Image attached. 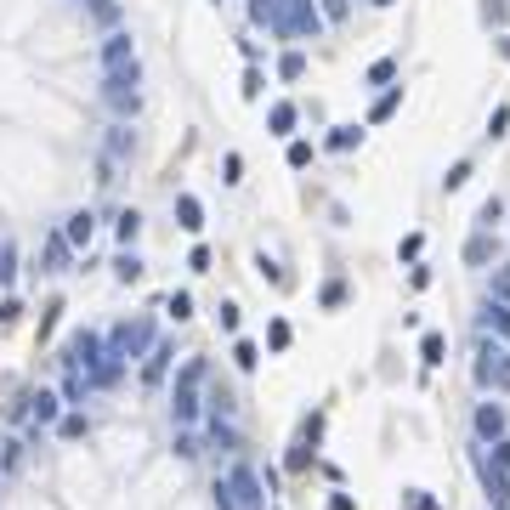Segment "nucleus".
Masks as SVG:
<instances>
[{"label": "nucleus", "mask_w": 510, "mask_h": 510, "mask_svg": "<svg viewBox=\"0 0 510 510\" xmlns=\"http://www.w3.org/2000/svg\"><path fill=\"white\" fill-rule=\"evenodd\" d=\"M318 6H323V18H329V23H346V12H352V0H318Z\"/></svg>", "instance_id": "obj_45"}, {"label": "nucleus", "mask_w": 510, "mask_h": 510, "mask_svg": "<svg viewBox=\"0 0 510 510\" xmlns=\"http://www.w3.org/2000/svg\"><path fill=\"white\" fill-rule=\"evenodd\" d=\"M119 375H125V358H119V352L108 346V358L91 368V385H119Z\"/></svg>", "instance_id": "obj_21"}, {"label": "nucleus", "mask_w": 510, "mask_h": 510, "mask_svg": "<svg viewBox=\"0 0 510 510\" xmlns=\"http://www.w3.org/2000/svg\"><path fill=\"white\" fill-rule=\"evenodd\" d=\"M136 85H142V63H125V69L102 74V102L114 108V119H125V125L136 119V108H142V91Z\"/></svg>", "instance_id": "obj_3"}, {"label": "nucleus", "mask_w": 510, "mask_h": 510, "mask_svg": "<svg viewBox=\"0 0 510 510\" xmlns=\"http://www.w3.org/2000/svg\"><path fill=\"white\" fill-rule=\"evenodd\" d=\"M397 108H403V85H392L385 97H375V108H368V125H380V119H392Z\"/></svg>", "instance_id": "obj_26"}, {"label": "nucleus", "mask_w": 510, "mask_h": 510, "mask_svg": "<svg viewBox=\"0 0 510 510\" xmlns=\"http://www.w3.org/2000/svg\"><path fill=\"white\" fill-rule=\"evenodd\" d=\"M505 125H510V108L499 102V108H493V114H488V136H505Z\"/></svg>", "instance_id": "obj_48"}, {"label": "nucleus", "mask_w": 510, "mask_h": 510, "mask_svg": "<svg viewBox=\"0 0 510 510\" xmlns=\"http://www.w3.org/2000/svg\"><path fill=\"white\" fill-rule=\"evenodd\" d=\"M57 431H63L69 442H80L85 431H91V420H85V414H63V420H57Z\"/></svg>", "instance_id": "obj_35"}, {"label": "nucleus", "mask_w": 510, "mask_h": 510, "mask_svg": "<svg viewBox=\"0 0 510 510\" xmlns=\"http://www.w3.org/2000/svg\"><path fill=\"white\" fill-rule=\"evenodd\" d=\"M233 363H239V368H255V363H261L255 340H233Z\"/></svg>", "instance_id": "obj_38"}, {"label": "nucleus", "mask_w": 510, "mask_h": 510, "mask_svg": "<svg viewBox=\"0 0 510 510\" xmlns=\"http://www.w3.org/2000/svg\"><path fill=\"white\" fill-rule=\"evenodd\" d=\"M267 346H272V352H284V346H289V323H284V318H272V329H267Z\"/></svg>", "instance_id": "obj_44"}, {"label": "nucleus", "mask_w": 510, "mask_h": 510, "mask_svg": "<svg viewBox=\"0 0 510 510\" xmlns=\"http://www.w3.org/2000/svg\"><path fill=\"white\" fill-rule=\"evenodd\" d=\"M114 278H119V284H142V255H136V250H119V255H114Z\"/></svg>", "instance_id": "obj_25"}, {"label": "nucleus", "mask_w": 510, "mask_h": 510, "mask_svg": "<svg viewBox=\"0 0 510 510\" xmlns=\"http://www.w3.org/2000/svg\"><path fill=\"white\" fill-rule=\"evenodd\" d=\"M471 182V159H459V165H448V176H442V193H459Z\"/></svg>", "instance_id": "obj_34"}, {"label": "nucleus", "mask_w": 510, "mask_h": 510, "mask_svg": "<svg viewBox=\"0 0 510 510\" xmlns=\"http://www.w3.org/2000/svg\"><path fill=\"white\" fill-rule=\"evenodd\" d=\"M85 392H91V375L69 368V375H63V403H85Z\"/></svg>", "instance_id": "obj_28"}, {"label": "nucleus", "mask_w": 510, "mask_h": 510, "mask_svg": "<svg viewBox=\"0 0 510 510\" xmlns=\"http://www.w3.org/2000/svg\"><path fill=\"white\" fill-rule=\"evenodd\" d=\"M471 425H476V437H482V448H493V442L505 437V409H499V403H476Z\"/></svg>", "instance_id": "obj_10"}, {"label": "nucleus", "mask_w": 510, "mask_h": 510, "mask_svg": "<svg viewBox=\"0 0 510 510\" xmlns=\"http://www.w3.org/2000/svg\"><path fill=\"white\" fill-rule=\"evenodd\" d=\"M205 375H210V363H205V358H188V363H182V375H176V385H170V420H176L182 431L205 414V403H198V385H205Z\"/></svg>", "instance_id": "obj_2"}, {"label": "nucleus", "mask_w": 510, "mask_h": 510, "mask_svg": "<svg viewBox=\"0 0 510 510\" xmlns=\"http://www.w3.org/2000/svg\"><path fill=\"white\" fill-rule=\"evenodd\" d=\"M493 301L510 306V267H499V261H493Z\"/></svg>", "instance_id": "obj_39"}, {"label": "nucleus", "mask_w": 510, "mask_h": 510, "mask_svg": "<svg viewBox=\"0 0 510 510\" xmlns=\"http://www.w3.org/2000/svg\"><path fill=\"white\" fill-rule=\"evenodd\" d=\"M471 465H476V482H482L488 505H493V510H510V476L488 459V448H476V454H471Z\"/></svg>", "instance_id": "obj_7"}, {"label": "nucleus", "mask_w": 510, "mask_h": 510, "mask_svg": "<svg viewBox=\"0 0 510 510\" xmlns=\"http://www.w3.org/2000/svg\"><path fill=\"white\" fill-rule=\"evenodd\" d=\"M18 318H23V306L6 295V301H0V323H18Z\"/></svg>", "instance_id": "obj_53"}, {"label": "nucleus", "mask_w": 510, "mask_h": 510, "mask_svg": "<svg viewBox=\"0 0 510 510\" xmlns=\"http://www.w3.org/2000/svg\"><path fill=\"white\" fill-rule=\"evenodd\" d=\"M420 363H425V368H442V363H448V335H437V329L420 335Z\"/></svg>", "instance_id": "obj_18"}, {"label": "nucleus", "mask_w": 510, "mask_h": 510, "mask_svg": "<svg viewBox=\"0 0 510 510\" xmlns=\"http://www.w3.org/2000/svg\"><path fill=\"white\" fill-rule=\"evenodd\" d=\"M306 74V52H284L278 57V80H301Z\"/></svg>", "instance_id": "obj_32"}, {"label": "nucleus", "mask_w": 510, "mask_h": 510, "mask_svg": "<svg viewBox=\"0 0 510 510\" xmlns=\"http://www.w3.org/2000/svg\"><path fill=\"white\" fill-rule=\"evenodd\" d=\"M170 358H176V352H170V346H165V340H159V346H153V352H148V363H142V380H148V385H159V380L170 375Z\"/></svg>", "instance_id": "obj_20"}, {"label": "nucleus", "mask_w": 510, "mask_h": 510, "mask_svg": "<svg viewBox=\"0 0 510 510\" xmlns=\"http://www.w3.org/2000/svg\"><path fill=\"white\" fill-rule=\"evenodd\" d=\"M69 255H74V244L63 239V227H57V233L45 239V250H40V272H69Z\"/></svg>", "instance_id": "obj_15"}, {"label": "nucleus", "mask_w": 510, "mask_h": 510, "mask_svg": "<svg viewBox=\"0 0 510 510\" xmlns=\"http://www.w3.org/2000/svg\"><path fill=\"white\" fill-rule=\"evenodd\" d=\"M471 375L482 392H510V346H499V340H482V352H476Z\"/></svg>", "instance_id": "obj_5"}, {"label": "nucleus", "mask_w": 510, "mask_h": 510, "mask_svg": "<svg viewBox=\"0 0 510 510\" xmlns=\"http://www.w3.org/2000/svg\"><path fill=\"white\" fill-rule=\"evenodd\" d=\"M108 346H114L119 358H148L159 340H153V323H148V318H125L114 335H108Z\"/></svg>", "instance_id": "obj_6"}, {"label": "nucleus", "mask_w": 510, "mask_h": 510, "mask_svg": "<svg viewBox=\"0 0 510 510\" xmlns=\"http://www.w3.org/2000/svg\"><path fill=\"white\" fill-rule=\"evenodd\" d=\"M488 459H493L499 471H510V437H499V442H493V454H488Z\"/></svg>", "instance_id": "obj_51"}, {"label": "nucleus", "mask_w": 510, "mask_h": 510, "mask_svg": "<svg viewBox=\"0 0 510 510\" xmlns=\"http://www.w3.org/2000/svg\"><path fill=\"white\" fill-rule=\"evenodd\" d=\"M136 153V131L125 125V119H114V125H108V148H102V159L108 165H119V159H131Z\"/></svg>", "instance_id": "obj_12"}, {"label": "nucleus", "mask_w": 510, "mask_h": 510, "mask_svg": "<svg viewBox=\"0 0 510 510\" xmlns=\"http://www.w3.org/2000/svg\"><path fill=\"white\" fill-rule=\"evenodd\" d=\"M295 119H301L295 102H272V108H267V131H272V136H289V131H295Z\"/></svg>", "instance_id": "obj_19"}, {"label": "nucleus", "mask_w": 510, "mask_h": 510, "mask_svg": "<svg viewBox=\"0 0 510 510\" xmlns=\"http://www.w3.org/2000/svg\"><path fill=\"white\" fill-rule=\"evenodd\" d=\"M312 165V142H289V170H306Z\"/></svg>", "instance_id": "obj_43"}, {"label": "nucleus", "mask_w": 510, "mask_h": 510, "mask_svg": "<svg viewBox=\"0 0 510 510\" xmlns=\"http://www.w3.org/2000/svg\"><path fill=\"white\" fill-rule=\"evenodd\" d=\"M222 182H244V159H239V153H227V159H222Z\"/></svg>", "instance_id": "obj_49"}, {"label": "nucleus", "mask_w": 510, "mask_h": 510, "mask_svg": "<svg viewBox=\"0 0 510 510\" xmlns=\"http://www.w3.org/2000/svg\"><path fill=\"white\" fill-rule=\"evenodd\" d=\"M188 267H193V272H210V250H205V244H193V255H188Z\"/></svg>", "instance_id": "obj_52"}, {"label": "nucleus", "mask_w": 510, "mask_h": 510, "mask_svg": "<svg viewBox=\"0 0 510 510\" xmlns=\"http://www.w3.org/2000/svg\"><path fill=\"white\" fill-rule=\"evenodd\" d=\"M23 403H28V420L35 425H57V414H63V397L57 392H28Z\"/></svg>", "instance_id": "obj_13"}, {"label": "nucleus", "mask_w": 510, "mask_h": 510, "mask_svg": "<svg viewBox=\"0 0 510 510\" xmlns=\"http://www.w3.org/2000/svg\"><path fill=\"white\" fill-rule=\"evenodd\" d=\"M323 306H340L346 301V278H329V284H323V295H318Z\"/></svg>", "instance_id": "obj_41"}, {"label": "nucleus", "mask_w": 510, "mask_h": 510, "mask_svg": "<svg viewBox=\"0 0 510 510\" xmlns=\"http://www.w3.org/2000/svg\"><path fill=\"white\" fill-rule=\"evenodd\" d=\"M255 267H261V278H272V284H289V278H284V267H278V261H267V255H255Z\"/></svg>", "instance_id": "obj_50"}, {"label": "nucleus", "mask_w": 510, "mask_h": 510, "mask_svg": "<svg viewBox=\"0 0 510 510\" xmlns=\"http://www.w3.org/2000/svg\"><path fill=\"white\" fill-rule=\"evenodd\" d=\"M267 482L255 476V465H239L227 471V476H215V488H210V499H215V510H267V493H261Z\"/></svg>", "instance_id": "obj_1"}, {"label": "nucleus", "mask_w": 510, "mask_h": 510, "mask_svg": "<svg viewBox=\"0 0 510 510\" xmlns=\"http://www.w3.org/2000/svg\"><path fill=\"white\" fill-rule=\"evenodd\" d=\"M102 358H108V340L91 335V329H80V335L69 340V352H63V368H80V375H91Z\"/></svg>", "instance_id": "obj_8"}, {"label": "nucleus", "mask_w": 510, "mask_h": 510, "mask_svg": "<svg viewBox=\"0 0 510 510\" xmlns=\"http://www.w3.org/2000/svg\"><path fill=\"white\" fill-rule=\"evenodd\" d=\"M323 23H329V18H323L318 0H289L272 35H278V40H318V35H323Z\"/></svg>", "instance_id": "obj_4"}, {"label": "nucleus", "mask_w": 510, "mask_h": 510, "mask_svg": "<svg viewBox=\"0 0 510 510\" xmlns=\"http://www.w3.org/2000/svg\"><path fill=\"white\" fill-rule=\"evenodd\" d=\"M493 222H505V198H488L482 215H476V227H482V233H493Z\"/></svg>", "instance_id": "obj_37"}, {"label": "nucleus", "mask_w": 510, "mask_h": 510, "mask_svg": "<svg viewBox=\"0 0 510 510\" xmlns=\"http://www.w3.org/2000/svg\"><path fill=\"white\" fill-rule=\"evenodd\" d=\"M284 6H289V0H250V23H255V28H278Z\"/></svg>", "instance_id": "obj_22"}, {"label": "nucleus", "mask_w": 510, "mask_h": 510, "mask_svg": "<svg viewBox=\"0 0 510 510\" xmlns=\"http://www.w3.org/2000/svg\"><path fill=\"white\" fill-rule=\"evenodd\" d=\"M403 510H442V505L431 499V493H420V488H409V493H403Z\"/></svg>", "instance_id": "obj_40"}, {"label": "nucleus", "mask_w": 510, "mask_h": 510, "mask_svg": "<svg viewBox=\"0 0 510 510\" xmlns=\"http://www.w3.org/2000/svg\"><path fill=\"white\" fill-rule=\"evenodd\" d=\"M363 80H368V85H392V80H397V57H380V63H368Z\"/></svg>", "instance_id": "obj_33"}, {"label": "nucleus", "mask_w": 510, "mask_h": 510, "mask_svg": "<svg viewBox=\"0 0 510 510\" xmlns=\"http://www.w3.org/2000/svg\"><path fill=\"white\" fill-rule=\"evenodd\" d=\"M210 448L215 454H239V431L222 425V414H210Z\"/></svg>", "instance_id": "obj_23"}, {"label": "nucleus", "mask_w": 510, "mask_h": 510, "mask_svg": "<svg viewBox=\"0 0 510 510\" xmlns=\"http://www.w3.org/2000/svg\"><path fill=\"white\" fill-rule=\"evenodd\" d=\"M375 6H392V0H375Z\"/></svg>", "instance_id": "obj_56"}, {"label": "nucleus", "mask_w": 510, "mask_h": 510, "mask_svg": "<svg viewBox=\"0 0 510 510\" xmlns=\"http://www.w3.org/2000/svg\"><path fill=\"white\" fill-rule=\"evenodd\" d=\"M12 278H18V250L0 244V289H12Z\"/></svg>", "instance_id": "obj_36"}, {"label": "nucleus", "mask_w": 510, "mask_h": 510, "mask_svg": "<svg viewBox=\"0 0 510 510\" xmlns=\"http://www.w3.org/2000/svg\"><path fill=\"white\" fill-rule=\"evenodd\" d=\"M499 52H505V63H510V35H505V40H499Z\"/></svg>", "instance_id": "obj_55"}, {"label": "nucleus", "mask_w": 510, "mask_h": 510, "mask_svg": "<svg viewBox=\"0 0 510 510\" xmlns=\"http://www.w3.org/2000/svg\"><path fill=\"white\" fill-rule=\"evenodd\" d=\"M114 239L131 250V244L142 239V215H136V210H119V215H114Z\"/></svg>", "instance_id": "obj_24"}, {"label": "nucleus", "mask_w": 510, "mask_h": 510, "mask_svg": "<svg viewBox=\"0 0 510 510\" xmlns=\"http://www.w3.org/2000/svg\"><path fill=\"white\" fill-rule=\"evenodd\" d=\"M85 6H91V18H97V23L108 28V35L119 28V0H85Z\"/></svg>", "instance_id": "obj_29"}, {"label": "nucleus", "mask_w": 510, "mask_h": 510, "mask_svg": "<svg viewBox=\"0 0 510 510\" xmlns=\"http://www.w3.org/2000/svg\"><path fill=\"white\" fill-rule=\"evenodd\" d=\"M465 261H471V267H488V261H493V239L488 233H471L465 239Z\"/></svg>", "instance_id": "obj_27"}, {"label": "nucleus", "mask_w": 510, "mask_h": 510, "mask_svg": "<svg viewBox=\"0 0 510 510\" xmlns=\"http://www.w3.org/2000/svg\"><path fill=\"white\" fill-rule=\"evenodd\" d=\"M329 510H358V499L352 493H329Z\"/></svg>", "instance_id": "obj_54"}, {"label": "nucleus", "mask_w": 510, "mask_h": 510, "mask_svg": "<svg viewBox=\"0 0 510 510\" xmlns=\"http://www.w3.org/2000/svg\"><path fill=\"white\" fill-rule=\"evenodd\" d=\"M215 318H222V329H227V335H239V306H233V301L215 306Z\"/></svg>", "instance_id": "obj_46"}, {"label": "nucleus", "mask_w": 510, "mask_h": 510, "mask_svg": "<svg viewBox=\"0 0 510 510\" xmlns=\"http://www.w3.org/2000/svg\"><path fill=\"white\" fill-rule=\"evenodd\" d=\"M176 227L182 233H205V205L193 193H176Z\"/></svg>", "instance_id": "obj_16"}, {"label": "nucleus", "mask_w": 510, "mask_h": 510, "mask_svg": "<svg viewBox=\"0 0 510 510\" xmlns=\"http://www.w3.org/2000/svg\"><path fill=\"white\" fill-rule=\"evenodd\" d=\"M165 312H170V318H176V323H188V318H193V295H188V289H170V301H165Z\"/></svg>", "instance_id": "obj_31"}, {"label": "nucleus", "mask_w": 510, "mask_h": 510, "mask_svg": "<svg viewBox=\"0 0 510 510\" xmlns=\"http://www.w3.org/2000/svg\"><path fill=\"white\" fill-rule=\"evenodd\" d=\"M176 454H182V459H198L205 448H198V437H193V431H182V437H176Z\"/></svg>", "instance_id": "obj_47"}, {"label": "nucleus", "mask_w": 510, "mask_h": 510, "mask_svg": "<svg viewBox=\"0 0 510 510\" xmlns=\"http://www.w3.org/2000/svg\"><path fill=\"white\" fill-rule=\"evenodd\" d=\"M318 437H323V414H312V420L301 425V437H295V448H289L284 465H289V471H306V459H312V442H318Z\"/></svg>", "instance_id": "obj_11"}, {"label": "nucleus", "mask_w": 510, "mask_h": 510, "mask_svg": "<svg viewBox=\"0 0 510 510\" xmlns=\"http://www.w3.org/2000/svg\"><path fill=\"white\" fill-rule=\"evenodd\" d=\"M63 239L74 244V250H91V239H97V215H91V210H74L69 222H63Z\"/></svg>", "instance_id": "obj_14"}, {"label": "nucleus", "mask_w": 510, "mask_h": 510, "mask_svg": "<svg viewBox=\"0 0 510 510\" xmlns=\"http://www.w3.org/2000/svg\"><path fill=\"white\" fill-rule=\"evenodd\" d=\"M482 329L499 340V346H510V306H505V301H488V306H482Z\"/></svg>", "instance_id": "obj_17"}, {"label": "nucleus", "mask_w": 510, "mask_h": 510, "mask_svg": "<svg viewBox=\"0 0 510 510\" xmlns=\"http://www.w3.org/2000/svg\"><path fill=\"white\" fill-rule=\"evenodd\" d=\"M358 142H363V125H335V131H329V148H335V153H352Z\"/></svg>", "instance_id": "obj_30"}, {"label": "nucleus", "mask_w": 510, "mask_h": 510, "mask_svg": "<svg viewBox=\"0 0 510 510\" xmlns=\"http://www.w3.org/2000/svg\"><path fill=\"white\" fill-rule=\"evenodd\" d=\"M97 57H102V74H108V69H125V63H136V40L125 35V28H114V35L102 40Z\"/></svg>", "instance_id": "obj_9"}, {"label": "nucleus", "mask_w": 510, "mask_h": 510, "mask_svg": "<svg viewBox=\"0 0 510 510\" xmlns=\"http://www.w3.org/2000/svg\"><path fill=\"white\" fill-rule=\"evenodd\" d=\"M261 85H267V74H261V69L250 63V69H244V97L255 102V97H261Z\"/></svg>", "instance_id": "obj_42"}]
</instances>
